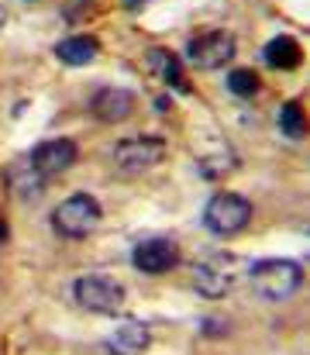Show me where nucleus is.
<instances>
[{"mask_svg": "<svg viewBox=\"0 0 310 355\" xmlns=\"http://www.w3.org/2000/svg\"><path fill=\"white\" fill-rule=\"evenodd\" d=\"M248 279L262 300H290L304 283V266L290 259H262L248 269Z\"/></svg>", "mask_w": 310, "mask_h": 355, "instance_id": "1", "label": "nucleus"}, {"mask_svg": "<svg viewBox=\"0 0 310 355\" xmlns=\"http://www.w3.org/2000/svg\"><path fill=\"white\" fill-rule=\"evenodd\" d=\"M101 225V204L90 193H73L69 200H62L52 211V228L62 238H87L94 228Z\"/></svg>", "mask_w": 310, "mask_h": 355, "instance_id": "2", "label": "nucleus"}, {"mask_svg": "<svg viewBox=\"0 0 310 355\" xmlns=\"http://www.w3.org/2000/svg\"><path fill=\"white\" fill-rule=\"evenodd\" d=\"M73 293H76V304L83 311H94V314H117L124 307V286L103 272L80 276L73 283Z\"/></svg>", "mask_w": 310, "mask_h": 355, "instance_id": "3", "label": "nucleus"}, {"mask_svg": "<svg viewBox=\"0 0 310 355\" xmlns=\"http://www.w3.org/2000/svg\"><path fill=\"white\" fill-rule=\"evenodd\" d=\"M252 221V204L241 193H217L204 207V225L214 235H238Z\"/></svg>", "mask_w": 310, "mask_h": 355, "instance_id": "4", "label": "nucleus"}, {"mask_svg": "<svg viewBox=\"0 0 310 355\" xmlns=\"http://www.w3.org/2000/svg\"><path fill=\"white\" fill-rule=\"evenodd\" d=\"M234 38L227 31H200L187 42V59L193 69H221L234 59Z\"/></svg>", "mask_w": 310, "mask_h": 355, "instance_id": "5", "label": "nucleus"}, {"mask_svg": "<svg viewBox=\"0 0 310 355\" xmlns=\"http://www.w3.org/2000/svg\"><path fill=\"white\" fill-rule=\"evenodd\" d=\"M234 279H238V259H231V255H207L204 262L197 266V272H193L197 293L207 297V300L227 297Z\"/></svg>", "mask_w": 310, "mask_h": 355, "instance_id": "6", "label": "nucleus"}, {"mask_svg": "<svg viewBox=\"0 0 310 355\" xmlns=\"http://www.w3.org/2000/svg\"><path fill=\"white\" fill-rule=\"evenodd\" d=\"M166 155V141L162 138H128L114 148V162L124 173H141L152 169L155 162H162Z\"/></svg>", "mask_w": 310, "mask_h": 355, "instance_id": "7", "label": "nucleus"}, {"mask_svg": "<svg viewBox=\"0 0 310 355\" xmlns=\"http://www.w3.org/2000/svg\"><path fill=\"white\" fill-rule=\"evenodd\" d=\"M28 162H31V169L38 173V176H59V173H66L73 162H76V141H69V138H52V141H42V145H35L31 152H28Z\"/></svg>", "mask_w": 310, "mask_h": 355, "instance_id": "8", "label": "nucleus"}, {"mask_svg": "<svg viewBox=\"0 0 310 355\" xmlns=\"http://www.w3.org/2000/svg\"><path fill=\"white\" fill-rule=\"evenodd\" d=\"M131 262H135L138 272L162 276V272H169V269L180 266V248H176V241H169V238H148V241L135 245Z\"/></svg>", "mask_w": 310, "mask_h": 355, "instance_id": "9", "label": "nucleus"}, {"mask_svg": "<svg viewBox=\"0 0 310 355\" xmlns=\"http://www.w3.org/2000/svg\"><path fill=\"white\" fill-rule=\"evenodd\" d=\"M90 111H94V118L107 121V124L124 121L131 111H135V94H131V90H114V87H103V90H97V94H94Z\"/></svg>", "mask_w": 310, "mask_h": 355, "instance_id": "10", "label": "nucleus"}, {"mask_svg": "<svg viewBox=\"0 0 310 355\" xmlns=\"http://www.w3.org/2000/svg\"><path fill=\"white\" fill-rule=\"evenodd\" d=\"M152 345V335L141 321H124L110 338H107V352L110 355H141Z\"/></svg>", "mask_w": 310, "mask_h": 355, "instance_id": "11", "label": "nucleus"}, {"mask_svg": "<svg viewBox=\"0 0 310 355\" xmlns=\"http://www.w3.org/2000/svg\"><path fill=\"white\" fill-rule=\"evenodd\" d=\"M7 183H10V190H14L21 200H38V197L45 193V183H49V180L38 176L28 159H21V162H14V166L7 169Z\"/></svg>", "mask_w": 310, "mask_h": 355, "instance_id": "12", "label": "nucleus"}, {"mask_svg": "<svg viewBox=\"0 0 310 355\" xmlns=\"http://www.w3.org/2000/svg\"><path fill=\"white\" fill-rule=\"evenodd\" d=\"M97 52H101V45L90 35H73V38H62L55 45V59L66 66H87L90 59H97Z\"/></svg>", "mask_w": 310, "mask_h": 355, "instance_id": "13", "label": "nucleus"}, {"mask_svg": "<svg viewBox=\"0 0 310 355\" xmlns=\"http://www.w3.org/2000/svg\"><path fill=\"white\" fill-rule=\"evenodd\" d=\"M262 59H266L273 69H297L300 59H304V49H300L297 38L279 35V38H273V42L262 49Z\"/></svg>", "mask_w": 310, "mask_h": 355, "instance_id": "14", "label": "nucleus"}, {"mask_svg": "<svg viewBox=\"0 0 310 355\" xmlns=\"http://www.w3.org/2000/svg\"><path fill=\"white\" fill-rule=\"evenodd\" d=\"M148 62L155 66V73L169 83V87H176V90H187V80H183V66H180V59L173 55V52H166V49H152L148 52Z\"/></svg>", "mask_w": 310, "mask_h": 355, "instance_id": "15", "label": "nucleus"}, {"mask_svg": "<svg viewBox=\"0 0 310 355\" xmlns=\"http://www.w3.org/2000/svg\"><path fill=\"white\" fill-rule=\"evenodd\" d=\"M307 121H304V107L297 104V101H290V104H283L279 107V131L286 135V138H304V128Z\"/></svg>", "mask_w": 310, "mask_h": 355, "instance_id": "16", "label": "nucleus"}, {"mask_svg": "<svg viewBox=\"0 0 310 355\" xmlns=\"http://www.w3.org/2000/svg\"><path fill=\"white\" fill-rule=\"evenodd\" d=\"M227 90H231L234 97L248 101V97H255V90H259V76H255L252 69H231V73H227Z\"/></svg>", "mask_w": 310, "mask_h": 355, "instance_id": "17", "label": "nucleus"}, {"mask_svg": "<svg viewBox=\"0 0 310 355\" xmlns=\"http://www.w3.org/2000/svg\"><path fill=\"white\" fill-rule=\"evenodd\" d=\"M3 24H7V14H3V7H0V31H3Z\"/></svg>", "mask_w": 310, "mask_h": 355, "instance_id": "18", "label": "nucleus"}, {"mask_svg": "<svg viewBox=\"0 0 310 355\" xmlns=\"http://www.w3.org/2000/svg\"><path fill=\"white\" fill-rule=\"evenodd\" d=\"M0 241H7V225H0Z\"/></svg>", "mask_w": 310, "mask_h": 355, "instance_id": "19", "label": "nucleus"}]
</instances>
